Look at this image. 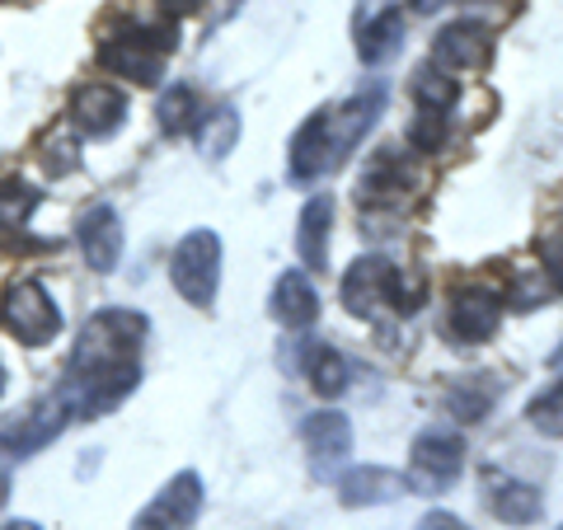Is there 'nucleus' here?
I'll use <instances>...</instances> for the list:
<instances>
[{
	"label": "nucleus",
	"instance_id": "nucleus-1",
	"mask_svg": "<svg viewBox=\"0 0 563 530\" xmlns=\"http://www.w3.org/2000/svg\"><path fill=\"white\" fill-rule=\"evenodd\" d=\"M141 343H146V314L136 310H99L85 320L66 362L62 399L76 418H99L136 390Z\"/></svg>",
	"mask_w": 563,
	"mask_h": 530
},
{
	"label": "nucleus",
	"instance_id": "nucleus-2",
	"mask_svg": "<svg viewBox=\"0 0 563 530\" xmlns=\"http://www.w3.org/2000/svg\"><path fill=\"white\" fill-rule=\"evenodd\" d=\"M422 300V281L404 277L390 258H352V268L343 273V306L357 320H376L380 310L413 314Z\"/></svg>",
	"mask_w": 563,
	"mask_h": 530
},
{
	"label": "nucleus",
	"instance_id": "nucleus-3",
	"mask_svg": "<svg viewBox=\"0 0 563 530\" xmlns=\"http://www.w3.org/2000/svg\"><path fill=\"white\" fill-rule=\"evenodd\" d=\"M169 52H174V24H161V29L136 24V29L113 33V38L99 47V62H103V70H113V76L151 90V85H161V76H165Z\"/></svg>",
	"mask_w": 563,
	"mask_h": 530
},
{
	"label": "nucleus",
	"instance_id": "nucleus-4",
	"mask_svg": "<svg viewBox=\"0 0 563 530\" xmlns=\"http://www.w3.org/2000/svg\"><path fill=\"white\" fill-rule=\"evenodd\" d=\"M169 281L192 310H211L221 287V240L217 231H188L169 254Z\"/></svg>",
	"mask_w": 563,
	"mask_h": 530
},
{
	"label": "nucleus",
	"instance_id": "nucleus-5",
	"mask_svg": "<svg viewBox=\"0 0 563 530\" xmlns=\"http://www.w3.org/2000/svg\"><path fill=\"white\" fill-rule=\"evenodd\" d=\"M0 324H5L10 339H20L24 347H47L62 333V310H57V300L47 296L43 281L20 277L5 287V296H0Z\"/></svg>",
	"mask_w": 563,
	"mask_h": 530
},
{
	"label": "nucleus",
	"instance_id": "nucleus-6",
	"mask_svg": "<svg viewBox=\"0 0 563 530\" xmlns=\"http://www.w3.org/2000/svg\"><path fill=\"white\" fill-rule=\"evenodd\" d=\"M465 470V441L455 428H422L409 451V488L418 493H446Z\"/></svg>",
	"mask_w": 563,
	"mask_h": 530
},
{
	"label": "nucleus",
	"instance_id": "nucleus-7",
	"mask_svg": "<svg viewBox=\"0 0 563 530\" xmlns=\"http://www.w3.org/2000/svg\"><path fill=\"white\" fill-rule=\"evenodd\" d=\"M385 109V85L372 80L362 85L357 95H352L347 103H339V109H324V122H329V165L339 169L352 151H357V141L376 128V118Z\"/></svg>",
	"mask_w": 563,
	"mask_h": 530
},
{
	"label": "nucleus",
	"instance_id": "nucleus-8",
	"mask_svg": "<svg viewBox=\"0 0 563 530\" xmlns=\"http://www.w3.org/2000/svg\"><path fill=\"white\" fill-rule=\"evenodd\" d=\"M202 503H207L202 479L192 470H184V474H174L146 507H141L132 530H192L202 517Z\"/></svg>",
	"mask_w": 563,
	"mask_h": 530
},
{
	"label": "nucleus",
	"instance_id": "nucleus-9",
	"mask_svg": "<svg viewBox=\"0 0 563 530\" xmlns=\"http://www.w3.org/2000/svg\"><path fill=\"white\" fill-rule=\"evenodd\" d=\"M503 324V296L488 287H465L451 296V314L446 329L455 343H488Z\"/></svg>",
	"mask_w": 563,
	"mask_h": 530
},
{
	"label": "nucleus",
	"instance_id": "nucleus-10",
	"mask_svg": "<svg viewBox=\"0 0 563 530\" xmlns=\"http://www.w3.org/2000/svg\"><path fill=\"white\" fill-rule=\"evenodd\" d=\"M122 118H128V99H122V90H113V85H80L76 95H70V122H76L80 136L90 141H109Z\"/></svg>",
	"mask_w": 563,
	"mask_h": 530
},
{
	"label": "nucleus",
	"instance_id": "nucleus-11",
	"mask_svg": "<svg viewBox=\"0 0 563 530\" xmlns=\"http://www.w3.org/2000/svg\"><path fill=\"white\" fill-rule=\"evenodd\" d=\"M301 437H306V451H310V470L320 474V479H333V474L343 470V461L352 455V422L343 413H333V409L310 413Z\"/></svg>",
	"mask_w": 563,
	"mask_h": 530
},
{
	"label": "nucleus",
	"instance_id": "nucleus-12",
	"mask_svg": "<svg viewBox=\"0 0 563 530\" xmlns=\"http://www.w3.org/2000/svg\"><path fill=\"white\" fill-rule=\"evenodd\" d=\"M76 240H80V254L95 273H113L118 258H122V217L109 202L85 207L80 225H76Z\"/></svg>",
	"mask_w": 563,
	"mask_h": 530
},
{
	"label": "nucleus",
	"instance_id": "nucleus-13",
	"mask_svg": "<svg viewBox=\"0 0 563 530\" xmlns=\"http://www.w3.org/2000/svg\"><path fill=\"white\" fill-rule=\"evenodd\" d=\"M484 503L507 526H536L544 517L540 488L526 479H512V474H498V470H484Z\"/></svg>",
	"mask_w": 563,
	"mask_h": 530
},
{
	"label": "nucleus",
	"instance_id": "nucleus-14",
	"mask_svg": "<svg viewBox=\"0 0 563 530\" xmlns=\"http://www.w3.org/2000/svg\"><path fill=\"white\" fill-rule=\"evenodd\" d=\"M432 57L451 70H484L493 57V33L479 20H455L432 38Z\"/></svg>",
	"mask_w": 563,
	"mask_h": 530
},
{
	"label": "nucleus",
	"instance_id": "nucleus-15",
	"mask_svg": "<svg viewBox=\"0 0 563 530\" xmlns=\"http://www.w3.org/2000/svg\"><path fill=\"white\" fill-rule=\"evenodd\" d=\"M273 320L282 329H296V333L320 320V296H314L310 277L301 268H287L277 277V287H273Z\"/></svg>",
	"mask_w": 563,
	"mask_h": 530
},
{
	"label": "nucleus",
	"instance_id": "nucleus-16",
	"mask_svg": "<svg viewBox=\"0 0 563 530\" xmlns=\"http://www.w3.org/2000/svg\"><path fill=\"white\" fill-rule=\"evenodd\" d=\"M404 488H409L404 474L380 470V465H357L339 479V503L343 507H380V503L404 498Z\"/></svg>",
	"mask_w": 563,
	"mask_h": 530
},
{
	"label": "nucleus",
	"instance_id": "nucleus-17",
	"mask_svg": "<svg viewBox=\"0 0 563 530\" xmlns=\"http://www.w3.org/2000/svg\"><path fill=\"white\" fill-rule=\"evenodd\" d=\"M329 231H333V198L320 192L301 207V225H296V254L310 273H324L329 268Z\"/></svg>",
	"mask_w": 563,
	"mask_h": 530
},
{
	"label": "nucleus",
	"instance_id": "nucleus-18",
	"mask_svg": "<svg viewBox=\"0 0 563 530\" xmlns=\"http://www.w3.org/2000/svg\"><path fill=\"white\" fill-rule=\"evenodd\" d=\"M291 179H320V174H329V122H324V109L310 113L301 122V132L291 136Z\"/></svg>",
	"mask_w": 563,
	"mask_h": 530
},
{
	"label": "nucleus",
	"instance_id": "nucleus-19",
	"mask_svg": "<svg viewBox=\"0 0 563 530\" xmlns=\"http://www.w3.org/2000/svg\"><path fill=\"white\" fill-rule=\"evenodd\" d=\"M399 38H404V20L399 10H380L376 20H366L362 33H357V57L366 66H385L399 52Z\"/></svg>",
	"mask_w": 563,
	"mask_h": 530
},
{
	"label": "nucleus",
	"instance_id": "nucleus-20",
	"mask_svg": "<svg viewBox=\"0 0 563 530\" xmlns=\"http://www.w3.org/2000/svg\"><path fill=\"white\" fill-rule=\"evenodd\" d=\"M306 380H310V390L320 395V399H339L347 390V362H343V352L329 347V343H310L306 347Z\"/></svg>",
	"mask_w": 563,
	"mask_h": 530
},
{
	"label": "nucleus",
	"instance_id": "nucleus-21",
	"mask_svg": "<svg viewBox=\"0 0 563 530\" xmlns=\"http://www.w3.org/2000/svg\"><path fill=\"white\" fill-rule=\"evenodd\" d=\"M202 99L192 85H169V95L161 99V109H155V118H161V132L165 136H188L192 128L202 122Z\"/></svg>",
	"mask_w": 563,
	"mask_h": 530
},
{
	"label": "nucleus",
	"instance_id": "nucleus-22",
	"mask_svg": "<svg viewBox=\"0 0 563 530\" xmlns=\"http://www.w3.org/2000/svg\"><path fill=\"white\" fill-rule=\"evenodd\" d=\"M235 141H240V113L231 109V103H221V109L202 113V122H198V146H202L207 161H225V155L235 151Z\"/></svg>",
	"mask_w": 563,
	"mask_h": 530
},
{
	"label": "nucleus",
	"instance_id": "nucleus-23",
	"mask_svg": "<svg viewBox=\"0 0 563 530\" xmlns=\"http://www.w3.org/2000/svg\"><path fill=\"white\" fill-rule=\"evenodd\" d=\"M493 399H498V390H493L488 376H474V380H455L446 390V409L455 422H484V413L493 409Z\"/></svg>",
	"mask_w": 563,
	"mask_h": 530
},
{
	"label": "nucleus",
	"instance_id": "nucleus-24",
	"mask_svg": "<svg viewBox=\"0 0 563 530\" xmlns=\"http://www.w3.org/2000/svg\"><path fill=\"white\" fill-rule=\"evenodd\" d=\"M413 95H418V109L451 113V103L461 99V80H451L446 66H422L413 76Z\"/></svg>",
	"mask_w": 563,
	"mask_h": 530
},
{
	"label": "nucleus",
	"instance_id": "nucleus-25",
	"mask_svg": "<svg viewBox=\"0 0 563 530\" xmlns=\"http://www.w3.org/2000/svg\"><path fill=\"white\" fill-rule=\"evenodd\" d=\"M526 422H531L536 432H544V437H563V376L554 380V385H544V390L526 404Z\"/></svg>",
	"mask_w": 563,
	"mask_h": 530
},
{
	"label": "nucleus",
	"instance_id": "nucleus-26",
	"mask_svg": "<svg viewBox=\"0 0 563 530\" xmlns=\"http://www.w3.org/2000/svg\"><path fill=\"white\" fill-rule=\"evenodd\" d=\"M33 207H38V188L5 179L0 184V231H20V225L33 217Z\"/></svg>",
	"mask_w": 563,
	"mask_h": 530
},
{
	"label": "nucleus",
	"instance_id": "nucleus-27",
	"mask_svg": "<svg viewBox=\"0 0 563 530\" xmlns=\"http://www.w3.org/2000/svg\"><path fill=\"white\" fill-rule=\"evenodd\" d=\"M550 291H554V281L544 277V268H517L512 287H507V306L512 310H536V306H544V296Z\"/></svg>",
	"mask_w": 563,
	"mask_h": 530
},
{
	"label": "nucleus",
	"instance_id": "nucleus-28",
	"mask_svg": "<svg viewBox=\"0 0 563 530\" xmlns=\"http://www.w3.org/2000/svg\"><path fill=\"white\" fill-rule=\"evenodd\" d=\"M446 141V113H437V109H418L413 118V128H409V146L418 155H432L437 146Z\"/></svg>",
	"mask_w": 563,
	"mask_h": 530
},
{
	"label": "nucleus",
	"instance_id": "nucleus-29",
	"mask_svg": "<svg viewBox=\"0 0 563 530\" xmlns=\"http://www.w3.org/2000/svg\"><path fill=\"white\" fill-rule=\"evenodd\" d=\"M76 165H80V161H76V141H70L66 132L47 136V155H43V169H47V174H57V179H62V174H70Z\"/></svg>",
	"mask_w": 563,
	"mask_h": 530
},
{
	"label": "nucleus",
	"instance_id": "nucleus-30",
	"mask_svg": "<svg viewBox=\"0 0 563 530\" xmlns=\"http://www.w3.org/2000/svg\"><path fill=\"white\" fill-rule=\"evenodd\" d=\"M540 258H544V277H550L554 291L563 296V231H554V235L540 240Z\"/></svg>",
	"mask_w": 563,
	"mask_h": 530
},
{
	"label": "nucleus",
	"instance_id": "nucleus-31",
	"mask_svg": "<svg viewBox=\"0 0 563 530\" xmlns=\"http://www.w3.org/2000/svg\"><path fill=\"white\" fill-rule=\"evenodd\" d=\"M418 530H470L461 517H451V511H428V517L418 521Z\"/></svg>",
	"mask_w": 563,
	"mask_h": 530
},
{
	"label": "nucleus",
	"instance_id": "nucleus-32",
	"mask_svg": "<svg viewBox=\"0 0 563 530\" xmlns=\"http://www.w3.org/2000/svg\"><path fill=\"white\" fill-rule=\"evenodd\" d=\"M161 5H165V14H174V20H184V14H192L202 0H161Z\"/></svg>",
	"mask_w": 563,
	"mask_h": 530
},
{
	"label": "nucleus",
	"instance_id": "nucleus-33",
	"mask_svg": "<svg viewBox=\"0 0 563 530\" xmlns=\"http://www.w3.org/2000/svg\"><path fill=\"white\" fill-rule=\"evenodd\" d=\"M5 530H38V526H33V521H10Z\"/></svg>",
	"mask_w": 563,
	"mask_h": 530
},
{
	"label": "nucleus",
	"instance_id": "nucleus-34",
	"mask_svg": "<svg viewBox=\"0 0 563 530\" xmlns=\"http://www.w3.org/2000/svg\"><path fill=\"white\" fill-rule=\"evenodd\" d=\"M413 5H418V10H437V5H442V0H413Z\"/></svg>",
	"mask_w": 563,
	"mask_h": 530
},
{
	"label": "nucleus",
	"instance_id": "nucleus-35",
	"mask_svg": "<svg viewBox=\"0 0 563 530\" xmlns=\"http://www.w3.org/2000/svg\"><path fill=\"white\" fill-rule=\"evenodd\" d=\"M0 395H5V366H0Z\"/></svg>",
	"mask_w": 563,
	"mask_h": 530
},
{
	"label": "nucleus",
	"instance_id": "nucleus-36",
	"mask_svg": "<svg viewBox=\"0 0 563 530\" xmlns=\"http://www.w3.org/2000/svg\"><path fill=\"white\" fill-rule=\"evenodd\" d=\"M559 530H563V526H559Z\"/></svg>",
	"mask_w": 563,
	"mask_h": 530
}]
</instances>
